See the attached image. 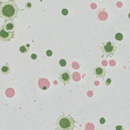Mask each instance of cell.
Masks as SVG:
<instances>
[{
    "label": "cell",
    "mask_w": 130,
    "mask_h": 130,
    "mask_svg": "<svg viewBox=\"0 0 130 130\" xmlns=\"http://www.w3.org/2000/svg\"><path fill=\"white\" fill-rule=\"evenodd\" d=\"M59 65H60V66H62V67H65V66H66V65H67V62H66V60H65V59H60V60H59Z\"/></svg>",
    "instance_id": "4fadbf2b"
},
{
    "label": "cell",
    "mask_w": 130,
    "mask_h": 130,
    "mask_svg": "<svg viewBox=\"0 0 130 130\" xmlns=\"http://www.w3.org/2000/svg\"><path fill=\"white\" fill-rule=\"evenodd\" d=\"M19 10L14 0H8L6 2L0 1V17L5 20H13L17 17Z\"/></svg>",
    "instance_id": "6da1fadb"
},
{
    "label": "cell",
    "mask_w": 130,
    "mask_h": 130,
    "mask_svg": "<svg viewBox=\"0 0 130 130\" xmlns=\"http://www.w3.org/2000/svg\"><path fill=\"white\" fill-rule=\"evenodd\" d=\"M14 37V32H6L3 29L2 26L0 27V41L2 42L10 41Z\"/></svg>",
    "instance_id": "5b68a950"
},
{
    "label": "cell",
    "mask_w": 130,
    "mask_h": 130,
    "mask_svg": "<svg viewBox=\"0 0 130 130\" xmlns=\"http://www.w3.org/2000/svg\"><path fill=\"white\" fill-rule=\"evenodd\" d=\"M93 72L94 75L97 78L102 77L103 79L107 73L105 68L101 66H98L95 67L93 69Z\"/></svg>",
    "instance_id": "52a82bcc"
},
{
    "label": "cell",
    "mask_w": 130,
    "mask_h": 130,
    "mask_svg": "<svg viewBox=\"0 0 130 130\" xmlns=\"http://www.w3.org/2000/svg\"><path fill=\"white\" fill-rule=\"evenodd\" d=\"M25 8H26V9H27V10H29V9H31L32 8V7H33V4L30 3V2H27L25 5Z\"/></svg>",
    "instance_id": "7c38bea8"
},
{
    "label": "cell",
    "mask_w": 130,
    "mask_h": 130,
    "mask_svg": "<svg viewBox=\"0 0 130 130\" xmlns=\"http://www.w3.org/2000/svg\"><path fill=\"white\" fill-rule=\"evenodd\" d=\"M76 123L74 118L71 115L63 114L58 118L56 124L58 130H73L75 127Z\"/></svg>",
    "instance_id": "7a4b0ae2"
},
{
    "label": "cell",
    "mask_w": 130,
    "mask_h": 130,
    "mask_svg": "<svg viewBox=\"0 0 130 130\" xmlns=\"http://www.w3.org/2000/svg\"><path fill=\"white\" fill-rule=\"evenodd\" d=\"M11 71V67L9 64L7 63L5 66L2 67V68L0 69V72L3 75H7L8 74L10 73Z\"/></svg>",
    "instance_id": "9c48e42d"
},
{
    "label": "cell",
    "mask_w": 130,
    "mask_h": 130,
    "mask_svg": "<svg viewBox=\"0 0 130 130\" xmlns=\"http://www.w3.org/2000/svg\"><path fill=\"white\" fill-rule=\"evenodd\" d=\"M19 51L22 54L25 55L29 51V44H27L26 45H22L19 48Z\"/></svg>",
    "instance_id": "30bf717a"
},
{
    "label": "cell",
    "mask_w": 130,
    "mask_h": 130,
    "mask_svg": "<svg viewBox=\"0 0 130 130\" xmlns=\"http://www.w3.org/2000/svg\"><path fill=\"white\" fill-rule=\"evenodd\" d=\"M105 121H106V120H105V118H103V117L101 118L100 119V124H101V125H103V124H104L105 123Z\"/></svg>",
    "instance_id": "ac0fdd59"
},
{
    "label": "cell",
    "mask_w": 130,
    "mask_h": 130,
    "mask_svg": "<svg viewBox=\"0 0 130 130\" xmlns=\"http://www.w3.org/2000/svg\"><path fill=\"white\" fill-rule=\"evenodd\" d=\"M37 58V55L36 54H34V53H33V54H32L31 55V58H32V59H33L34 60L36 59Z\"/></svg>",
    "instance_id": "d6986e66"
},
{
    "label": "cell",
    "mask_w": 130,
    "mask_h": 130,
    "mask_svg": "<svg viewBox=\"0 0 130 130\" xmlns=\"http://www.w3.org/2000/svg\"><path fill=\"white\" fill-rule=\"evenodd\" d=\"M123 35L122 34L120 33H118L117 34H116V35H115V38L117 40V41H121L123 39Z\"/></svg>",
    "instance_id": "8fae6325"
},
{
    "label": "cell",
    "mask_w": 130,
    "mask_h": 130,
    "mask_svg": "<svg viewBox=\"0 0 130 130\" xmlns=\"http://www.w3.org/2000/svg\"><path fill=\"white\" fill-rule=\"evenodd\" d=\"M124 129V128L122 126H117L116 127V130H123Z\"/></svg>",
    "instance_id": "e0dca14e"
},
{
    "label": "cell",
    "mask_w": 130,
    "mask_h": 130,
    "mask_svg": "<svg viewBox=\"0 0 130 130\" xmlns=\"http://www.w3.org/2000/svg\"><path fill=\"white\" fill-rule=\"evenodd\" d=\"M128 16H129V18L130 19V13L129 14V15H128Z\"/></svg>",
    "instance_id": "ffe728a7"
},
{
    "label": "cell",
    "mask_w": 130,
    "mask_h": 130,
    "mask_svg": "<svg viewBox=\"0 0 130 130\" xmlns=\"http://www.w3.org/2000/svg\"><path fill=\"white\" fill-rule=\"evenodd\" d=\"M38 85L42 89L46 90L49 88L50 83L47 79L40 78L39 80V82H38Z\"/></svg>",
    "instance_id": "ba28073f"
},
{
    "label": "cell",
    "mask_w": 130,
    "mask_h": 130,
    "mask_svg": "<svg viewBox=\"0 0 130 130\" xmlns=\"http://www.w3.org/2000/svg\"><path fill=\"white\" fill-rule=\"evenodd\" d=\"M3 29L6 32H14L15 29V24L12 20H6L2 26Z\"/></svg>",
    "instance_id": "8992f818"
},
{
    "label": "cell",
    "mask_w": 130,
    "mask_h": 130,
    "mask_svg": "<svg viewBox=\"0 0 130 130\" xmlns=\"http://www.w3.org/2000/svg\"><path fill=\"white\" fill-rule=\"evenodd\" d=\"M100 49L103 53L102 58L104 56H106V58H107L108 57L113 56L114 52L116 50L117 47L113 42L108 41L102 43V46L100 47Z\"/></svg>",
    "instance_id": "3957f363"
},
{
    "label": "cell",
    "mask_w": 130,
    "mask_h": 130,
    "mask_svg": "<svg viewBox=\"0 0 130 130\" xmlns=\"http://www.w3.org/2000/svg\"><path fill=\"white\" fill-rule=\"evenodd\" d=\"M112 82V80L110 78H108L106 80V81H105V85L107 86H109L111 85V83Z\"/></svg>",
    "instance_id": "5bb4252c"
},
{
    "label": "cell",
    "mask_w": 130,
    "mask_h": 130,
    "mask_svg": "<svg viewBox=\"0 0 130 130\" xmlns=\"http://www.w3.org/2000/svg\"><path fill=\"white\" fill-rule=\"evenodd\" d=\"M72 78V76L69 70H63L59 74L58 79L65 86L69 83Z\"/></svg>",
    "instance_id": "277c9868"
},
{
    "label": "cell",
    "mask_w": 130,
    "mask_h": 130,
    "mask_svg": "<svg viewBox=\"0 0 130 130\" xmlns=\"http://www.w3.org/2000/svg\"><path fill=\"white\" fill-rule=\"evenodd\" d=\"M62 13L64 15H67L68 14V10L66 9H63L62 11Z\"/></svg>",
    "instance_id": "2e32d148"
},
{
    "label": "cell",
    "mask_w": 130,
    "mask_h": 130,
    "mask_svg": "<svg viewBox=\"0 0 130 130\" xmlns=\"http://www.w3.org/2000/svg\"><path fill=\"white\" fill-rule=\"evenodd\" d=\"M46 55L48 57H51L52 55V51L50 50H48L46 51Z\"/></svg>",
    "instance_id": "9a60e30c"
}]
</instances>
